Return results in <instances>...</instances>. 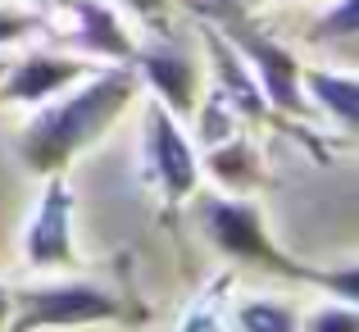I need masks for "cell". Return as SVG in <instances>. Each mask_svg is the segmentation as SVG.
Returning <instances> with one entry per match:
<instances>
[{"label":"cell","mask_w":359,"mask_h":332,"mask_svg":"<svg viewBox=\"0 0 359 332\" xmlns=\"http://www.w3.org/2000/svg\"><path fill=\"white\" fill-rule=\"evenodd\" d=\"M137 100V69L118 64V69H100L87 73L78 91H69L64 100L46 105L18 132L14 155L27 173H64L82 150H91L109 128L118 123V114Z\"/></svg>","instance_id":"6da1fadb"},{"label":"cell","mask_w":359,"mask_h":332,"mask_svg":"<svg viewBox=\"0 0 359 332\" xmlns=\"http://www.w3.org/2000/svg\"><path fill=\"white\" fill-rule=\"evenodd\" d=\"M191 9L205 14V23H214L232 41V51L241 55L245 69H250L255 82H259L269 109L291 114V119L309 114V100H305V91H300V60L282 41H273V36L245 14L241 0H196Z\"/></svg>","instance_id":"7a4b0ae2"},{"label":"cell","mask_w":359,"mask_h":332,"mask_svg":"<svg viewBox=\"0 0 359 332\" xmlns=\"http://www.w3.org/2000/svg\"><path fill=\"white\" fill-rule=\"evenodd\" d=\"M146 319L141 305H128L118 291L100 282H50V287L9 291L5 332H64L91 324H137Z\"/></svg>","instance_id":"3957f363"},{"label":"cell","mask_w":359,"mask_h":332,"mask_svg":"<svg viewBox=\"0 0 359 332\" xmlns=\"http://www.w3.org/2000/svg\"><path fill=\"white\" fill-rule=\"evenodd\" d=\"M196 223H201V232L210 237L228 260L264 269V273H278V278H291V282H305L309 264L291 260V255L273 241V232L264 227V214H259L255 201L232 196V192L201 196V201H196Z\"/></svg>","instance_id":"277c9868"},{"label":"cell","mask_w":359,"mask_h":332,"mask_svg":"<svg viewBox=\"0 0 359 332\" xmlns=\"http://www.w3.org/2000/svg\"><path fill=\"white\" fill-rule=\"evenodd\" d=\"M141 159H146L150 182H159L168 205L187 201L201 182V159L191 141L182 137V119H173L159 100L146 105V132H141Z\"/></svg>","instance_id":"5b68a950"},{"label":"cell","mask_w":359,"mask_h":332,"mask_svg":"<svg viewBox=\"0 0 359 332\" xmlns=\"http://www.w3.org/2000/svg\"><path fill=\"white\" fill-rule=\"evenodd\" d=\"M23 260L32 269H64L78 264L73 251V187L64 182V173L46 178V192L36 201V214L23 232Z\"/></svg>","instance_id":"8992f818"},{"label":"cell","mask_w":359,"mask_h":332,"mask_svg":"<svg viewBox=\"0 0 359 332\" xmlns=\"http://www.w3.org/2000/svg\"><path fill=\"white\" fill-rule=\"evenodd\" d=\"M132 69H137V78L150 82L155 100L173 114V119H191L196 114V105H201V64L187 51H177L173 41L137 46Z\"/></svg>","instance_id":"52a82bcc"},{"label":"cell","mask_w":359,"mask_h":332,"mask_svg":"<svg viewBox=\"0 0 359 332\" xmlns=\"http://www.w3.org/2000/svg\"><path fill=\"white\" fill-rule=\"evenodd\" d=\"M87 64L73 55H50L32 51L23 60H9L0 73V105H46L50 96H60L64 87L87 78Z\"/></svg>","instance_id":"ba28073f"},{"label":"cell","mask_w":359,"mask_h":332,"mask_svg":"<svg viewBox=\"0 0 359 332\" xmlns=\"http://www.w3.org/2000/svg\"><path fill=\"white\" fill-rule=\"evenodd\" d=\"M196 32H201L205 51H210V60H214V96L237 114V119H255V123L269 119V100H264L255 73L245 69V60L232 51V41L214 23H201Z\"/></svg>","instance_id":"9c48e42d"},{"label":"cell","mask_w":359,"mask_h":332,"mask_svg":"<svg viewBox=\"0 0 359 332\" xmlns=\"http://www.w3.org/2000/svg\"><path fill=\"white\" fill-rule=\"evenodd\" d=\"M64 9L73 14V46H82L87 55H100V60L132 64L137 41L128 36L114 9H105L100 0H64Z\"/></svg>","instance_id":"30bf717a"},{"label":"cell","mask_w":359,"mask_h":332,"mask_svg":"<svg viewBox=\"0 0 359 332\" xmlns=\"http://www.w3.org/2000/svg\"><path fill=\"white\" fill-rule=\"evenodd\" d=\"M300 91L305 100H314L323 114H332L341 123V132L359 128V82L351 73H332V69H300Z\"/></svg>","instance_id":"8fae6325"},{"label":"cell","mask_w":359,"mask_h":332,"mask_svg":"<svg viewBox=\"0 0 359 332\" xmlns=\"http://www.w3.org/2000/svg\"><path fill=\"white\" fill-rule=\"evenodd\" d=\"M210 173L219 178L223 187H228L232 196H241V192H250V187H259L264 182V173H259V159L250 155V141L245 137H219V141H210Z\"/></svg>","instance_id":"7c38bea8"},{"label":"cell","mask_w":359,"mask_h":332,"mask_svg":"<svg viewBox=\"0 0 359 332\" xmlns=\"http://www.w3.org/2000/svg\"><path fill=\"white\" fill-rule=\"evenodd\" d=\"M237 328L241 332H300V319L282 300H245L237 310Z\"/></svg>","instance_id":"4fadbf2b"},{"label":"cell","mask_w":359,"mask_h":332,"mask_svg":"<svg viewBox=\"0 0 359 332\" xmlns=\"http://www.w3.org/2000/svg\"><path fill=\"white\" fill-rule=\"evenodd\" d=\"M359 36V0H337L327 14L314 18V27H309V41H351Z\"/></svg>","instance_id":"5bb4252c"},{"label":"cell","mask_w":359,"mask_h":332,"mask_svg":"<svg viewBox=\"0 0 359 332\" xmlns=\"http://www.w3.org/2000/svg\"><path fill=\"white\" fill-rule=\"evenodd\" d=\"M228 282L232 278H219L214 287H205L201 296H196V305L182 314L177 332H219V310H223V296H228Z\"/></svg>","instance_id":"9a60e30c"},{"label":"cell","mask_w":359,"mask_h":332,"mask_svg":"<svg viewBox=\"0 0 359 332\" xmlns=\"http://www.w3.org/2000/svg\"><path fill=\"white\" fill-rule=\"evenodd\" d=\"M305 282L332 291V296L346 300V305L359 300V264H341V269H305Z\"/></svg>","instance_id":"2e32d148"},{"label":"cell","mask_w":359,"mask_h":332,"mask_svg":"<svg viewBox=\"0 0 359 332\" xmlns=\"http://www.w3.org/2000/svg\"><path fill=\"white\" fill-rule=\"evenodd\" d=\"M305 332H359V310L346 300H332L305 319Z\"/></svg>","instance_id":"e0dca14e"},{"label":"cell","mask_w":359,"mask_h":332,"mask_svg":"<svg viewBox=\"0 0 359 332\" xmlns=\"http://www.w3.org/2000/svg\"><path fill=\"white\" fill-rule=\"evenodd\" d=\"M36 27V18L32 14H18V9H0V46H9V41H18V36H27Z\"/></svg>","instance_id":"ac0fdd59"},{"label":"cell","mask_w":359,"mask_h":332,"mask_svg":"<svg viewBox=\"0 0 359 332\" xmlns=\"http://www.w3.org/2000/svg\"><path fill=\"white\" fill-rule=\"evenodd\" d=\"M123 5H128V9H137V14H159V9H164L168 5V0H123Z\"/></svg>","instance_id":"d6986e66"},{"label":"cell","mask_w":359,"mask_h":332,"mask_svg":"<svg viewBox=\"0 0 359 332\" xmlns=\"http://www.w3.org/2000/svg\"><path fill=\"white\" fill-rule=\"evenodd\" d=\"M5 324H9V287L0 282V332H5Z\"/></svg>","instance_id":"ffe728a7"},{"label":"cell","mask_w":359,"mask_h":332,"mask_svg":"<svg viewBox=\"0 0 359 332\" xmlns=\"http://www.w3.org/2000/svg\"><path fill=\"white\" fill-rule=\"evenodd\" d=\"M241 5H259V0H241Z\"/></svg>","instance_id":"44dd1931"},{"label":"cell","mask_w":359,"mask_h":332,"mask_svg":"<svg viewBox=\"0 0 359 332\" xmlns=\"http://www.w3.org/2000/svg\"><path fill=\"white\" fill-rule=\"evenodd\" d=\"M5 64H9V60H0V73H5Z\"/></svg>","instance_id":"7402d4cb"},{"label":"cell","mask_w":359,"mask_h":332,"mask_svg":"<svg viewBox=\"0 0 359 332\" xmlns=\"http://www.w3.org/2000/svg\"><path fill=\"white\" fill-rule=\"evenodd\" d=\"M36 5H50V0H36Z\"/></svg>","instance_id":"603a6c76"}]
</instances>
